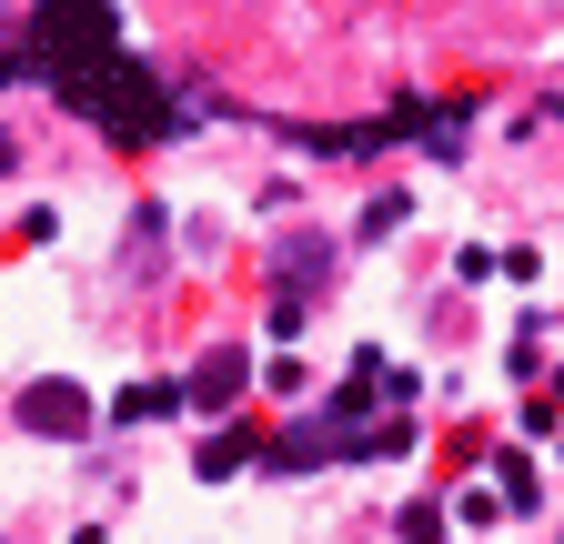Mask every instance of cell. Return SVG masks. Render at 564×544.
Instances as JSON below:
<instances>
[{"label": "cell", "instance_id": "52a82bcc", "mask_svg": "<svg viewBox=\"0 0 564 544\" xmlns=\"http://www.w3.org/2000/svg\"><path fill=\"white\" fill-rule=\"evenodd\" d=\"M242 464H262L242 434H223V444H202V474H242Z\"/></svg>", "mask_w": 564, "mask_h": 544}, {"label": "cell", "instance_id": "3957f363", "mask_svg": "<svg viewBox=\"0 0 564 544\" xmlns=\"http://www.w3.org/2000/svg\"><path fill=\"white\" fill-rule=\"evenodd\" d=\"M21 424H31V434H51V444H82V434H91V393L70 383V373H51V383H31V393H21Z\"/></svg>", "mask_w": 564, "mask_h": 544}, {"label": "cell", "instance_id": "6da1fadb", "mask_svg": "<svg viewBox=\"0 0 564 544\" xmlns=\"http://www.w3.org/2000/svg\"><path fill=\"white\" fill-rule=\"evenodd\" d=\"M61 101L82 111L91 131H111V142H162V131H172V91L141 72L131 51H121V61H101V72H70V81H61Z\"/></svg>", "mask_w": 564, "mask_h": 544}, {"label": "cell", "instance_id": "ba28073f", "mask_svg": "<svg viewBox=\"0 0 564 544\" xmlns=\"http://www.w3.org/2000/svg\"><path fill=\"white\" fill-rule=\"evenodd\" d=\"M393 524H403V544H434V534H444V504H403Z\"/></svg>", "mask_w": 564, "mask_h": 544}, {"label": "cell", "instance_id": "277c9868", "mask_svg": "<svg viewBox=\"0 0 564 544\" xmlns=\"http://www.w3.org/2000/svg\"><path fill=\"white\" fill-rule=\"evenodd\" d=\"M242 383H252V353L212 344V353L182 373V403H192V414H232V403H242Z\"/></svg>", "mask_w": 564, "mask_h": 544}, {"label": "cell", "instance_id": "7a4b0ae2", "mask_svg": "<svg viewBox=\"0 0 564 544\" xmlns=\"http://www.w3.org/2000/svg\"><path fill=\"white\" fill-rule=\"evenodd\" d=\"M31 51H41L51 81L101 72V61H121V11H111V0H41V11H31Z\"/></svg>", "mask_w": 564, "mask_h": 544}, {"label": "cell", "instance_id": "9c48e42d", "mask_svg": "<svg viewBox=\"0 0 564 544\" xmlns=\"http://www.w3.org/2000/svg\"><path fill=\"white\" fill-rule=\"evenodd\" d=\"M11 72H41V51H0V81H11Z\"/></svg>", "mask_w": 564, "mask_h": 544}, {"label": "cell", "instance_id": "5b68a950", "mask_svg": "<svg viewBox=\"0 0 564 544\" xmlns=\"http://www.w3.org/2000/svg\"><path fill=\"white\" fill-rule=\"evenodd\" d=\"M333 454H352V444H343V424H293L282 444H262V464H272V474H303V464H333Z\"/></svg>", "mask_w": 564, "mask_h": 544}, {"label": "cell", "instance_id": "8992f818", "mask_svg": "<svg viewBox=\"0 0 564 544\" xmlns=\"http://www.w3.org/2000/svg\"><path fill=\"white\" fill-rule=\"evenodd\" d=\"M172 403H182V383H131V393H121V414H131V424H152V414H172Z\"/></svg>", "mask_w": 564, "mask_h": 544}]
</instances>
